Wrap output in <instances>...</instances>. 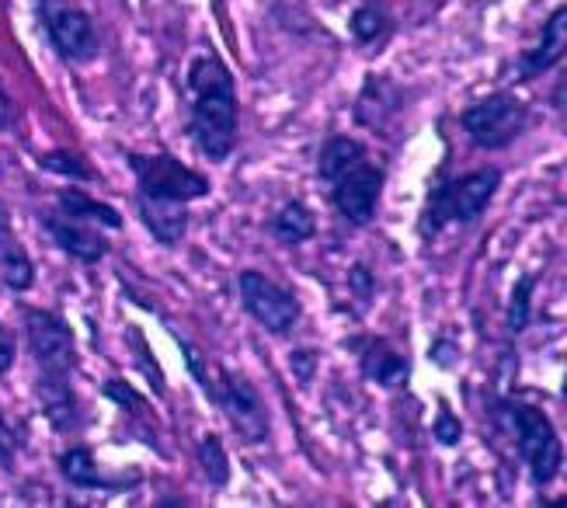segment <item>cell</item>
<instances>
[{"mask_svg": "<svg viewBox=\"0 0 567 508\" xmlns=\"http://www.w3.org/2000/svg\"><path fill=\"white\" fill-rule=\"evenodd\" d=\"M188 136L199 154L224 164L237 143V87L227 63L216 53H199L188 66Z\"/></svg>", "mask_w": 567, "mask_h": 508, "instance_id": "1", "label": "cell"}, {"mask_svg": "<svg viewBox=\"0 0 567 508\" xmlns=\"http://www.w3.org/2000/svg\"><path fill=\"white\" fill-rule=\"evenodd\" d=\"M502 185V172L498 167H477V172L463 175L456 182H442L435 185V191L429 196V209H425V234L442 230L446 224H474L477 216L487 209V203L495 199V191Z\"/></svg>", "mask_w": 567, "mask_h": 508, "instance_id": "2", "label": "cell"}, {"mask_svg": "<svg viewBox=\"0 0 567 508\" xmlns=\"http://www.w3.org/2000/svg\"><path fill=\"white\" fill-rule=\"evenodd\" d=\"M133 175H136V196H151V199H167V203H192L203 199L209 191L206 175L192 172L188 164H182L171 154H130L126 157Z\"/></svg>", "mask_w": 567, "mask_h": 508, "instance_id": "3", "label": "cell"}, {"mask_svg": "<svg viewBox=\"0 0 567 508\" xmlns=\"http://www.w3.org/2000/svg\"><path fill=\"white\" fill-rule=\"evenodd\" d=\"M508 425L515 432V443H519V453L526 459L533 480L544 488V484H550L560 474V459H564L554 422L539 407L508 404Z\"/></svg>", "mask_w": 567, "mask_h": 508, "instance_id": "4", "label": "cell"}, {"mask_svg": "<svg viewBox=\"0 0 567 508\" xmlns=\"http://www.w3.org/2000/svg\"><path fill=\"white\" fill-rule=\"evenodd\" d=\"M460 123L481 151H505L526 126V105L515 94H491L466 108Z\"/></svg>", "mask_w": 567, "mask_h": 508, "instance_id": "5", "label": "cell"}, {"mask_svg": "<svg viewBox=\"0 0 567 508\" xmlns=\"http://www.w3.org/2000/svg\"><path fill=\"white\" fill-rule=\"evenodd\" d=\"M237 289H240V303L244 310L251 313V318L272 334H286L296 328V321L303 318V307L296 300L286 286L272 282L261 272H240L237 279Z\"/></svg>", "mask_w": 567, "mask_h": 508, "instance_id": "6", "label": "cell"}, {"mask_svg": "<svg viewBox=\"0 0 567 508\" xmlns=\"http://www.w3.org/2000/svg\"><path fill=\"white\" fill-rule=\"evenodd\" d=\"M42 21H45L49 42H53V50L63 60L87 63V60L97 56L94 25H91V18L81 8L63 4V0H45V4H42Z\"/></svg>", "mask_w": 567, "mask_h": 508, "instance_id": "7", "label": "cell"}, {"mask_svg": "<svg viewBox=\"0 0 567 508\" xmlns=\"http://www.w3.org/2000/svg\"><path fill=\"white\" fill-rule=\"evenodd\" d=\"M383 182H386V172L380 164H355L349 175H341L334 185H331V199L338 206V212L344 216L349 224L355 227H365L373 220L377 212V203L383 196Z\"/></svg>", "mask_w": 567, "mask_h": 508, "instance_id": "8", "label": "cell"}, {"mask_svg": "<svg viewBox=\"0 0 567 508\" xmlns=\"http://www.w3.org/2000/svg\"><path fill=\"white\" fill-rule=\"evenodd\" d=\"M219 407L227 411L230 425L244 435L248 443H261L268 435V411L255 391V383L248 376L240 373H224V380H219V386H213L209 391Z\"/></svg>", "mask_w": 567, "mask_h": 508, "instance_id": "9", "label": "cell"}, {"mask_svg": "<svg viewBox=\"0 0 567 508\" xmlns=\"http://www.w3.org/2000/svg\"><path fill=\"white\" fill-rule=\"evenodd\" d=\"M24 331H29V345L35 352V362L42 366V373H56V376H70L73 362V334L70 328L53 318L45 310H29L24 313Z\"/></svg>", "mask_w": 567, "mask_h": 508, "instance_id": "10", "label": "cell"}, {"mask_svg": "<svg viewBox=\"0 0 567 508\" xmlns=\"http://www.w3.org/2000/svg\"><path fill=\"white\" fill-rule=\"evenodd\" d=\"M42 227L49 230L56 248H63L70 258H78L84 265H94L109 255V240H105L102 227L94 230L84 220H73V216H66V212H45Z\"/></svg>", "mask_w": 567, "mask_h": 508, "instance_id": "11", "label": "cell"}, {"mask_svg": "<svg viewBox=\"0 0 567 508\" xmlns=\"http://www.w3.org/2000/svg\"><path fill=\"white\" fill-rule=\"evenodd\" d=\"M140 206V220L146 224L164 248H175L188 230V209L185 203H167V199H151V196H136Z\"/></svg>", "mask_w": 567, "mask_h": 508, "instance_id": "12", "label": "cell"}, {"mask_svg": "<svg viewBox=\"0 0 567 508\" xmlns=\"http://www.w3.org/2000/svg\"><path fill=\"white\" fill-rule=\"evenodd\" d=\"M564 50H567V11L557 8L544 25L539 45L523 56V77H536V74H544V70L557 66L564 60Z\"/></svg>", "mask_w": 567, "mask_h": 508, "instance_id": "13", "label": "cell"}, {"mask_svg": "<svg viewBox=\"0 0 567 508\" xmlns=\"http://www.w3.org/2000/svg\"><path fill=\"white\" fill-rule=\"evenodd\" d=\"M365 160V147L355 139V136H331L324 147H320V157H317V175L320 182H328V188L341 178L349 175L355 164Z\"/></svg>", "mask_w": 567, "mask_h": 508, "instance_id": "14", "label": "cell"}, {"mask_svg": "<svg viewBox=\"0 0 567 508\" xmlns=\"http://www.w3.org/2000/svg\"><path fill=\"white\" fill-rule=\"evenodd\" d=\"M362 373H365V380H373L380 386H404L411 366H408V359L393 345L373 342L362 352Z\"/></svg>", "mask_w": 567, "mask_h": 508, "instance_id": "15", "label": "cell"}, {"mask_svg": "<svg viewBox=\"0 0 567 508\" xmlns=\"http://www.w3.org/2000/svg\"><path fill=\"white\" fill-rule=\"evenodd\" d=\"M39 401H42V415L53 422L60 432L78 422V404H73V391H70L66 376L42 373V380H39Z\"/></svg>", "mask_w": 567, "mask_h": 508, "instance_id": "16", "label": "cell"}, {"mask_svg": "<svg viewBox=\"0 0 567 508\" xmlns=\"http://www.w3.org/2000/svg\"><path fill=\"white\" fill-rule=\"evenodd\" d=\"M56 203H60V212L73 216V220L97 224V227H109V230H118V227H122V216H118L112 206H105V203H97V199L84 196L81 188H63L60 196H56Z\"/></svg>", "mask_w": 567, "mask_h": 508, "instance_id": "17", "label": "cell"}, {"mask_svg": "<svg viewBox=\"0 0 567 508\" xmlns=\"http://www.w3.org/2000/svg\"><path fill=\"white\" fill-rule=\"evenodd\" d=\"M60 470H63V477L73 484V488H84V491L109 488V491H115L112 484L102 477V470H97V464H94V456H91L87 446H73V449H66V453L60 456Z\"/></svg>", "mask_w": 567, "mask_h": 508, "instance_id": "18", "label": "cell"}, {"mask_svg": "<svg viewBox=\"0 0 567 508\" xmlns=\"http://www.w3.org/2000/svg\"><path fill=\"white\" fill-rule=\"evenodd\" d=\"M0 276H4V282L14 289V293L32 286V261L11 237V230H0Z\"/></svg>", "mask_w": 567, "mask_h": 508, "instance_id": "19", "label": "cell"}, {"mask_svg": "<svg viewBox=\"0 0 567 508\" xmlns=\"http://www.w3.org/2000/svg\"><path fill=\"white\" fill-rule=\"evenodd\" d=\"M317 230L313 224V216L303 203H286L279 212H276V220H272V234L282 240V245H303V240H310Z\"/></svg>", "mask_w": 567, "mask_h": 508, "instance_id": "20", "label": "cell"}, {"mask_svg": "<svg viewBox=\"0 0 567 508\" xmlns=\"http://www.w3.org/2000/svg\"><path fill=\"white\" fill-rule=\"evenodd\" d=\"M199 467L209 477L213 488H224V484L230 480V459H227L224 443H219L216 435H209V439L199 443Z\"/></svg>", "mask_w": 567, "mask_h": 508, "instance_id": "21", "label": "cell"}, {"mask_svg": "<svg viewBox=\"0 0 567 508\" xmlns=\"http://www.w3.org/2000/svg\"><path fill=\"white\" fill-rule=\"evenodd\" d=\"M386 29H390V18H386V8L383 4H362L352 14V35L359 42H377Z\"/></svg>", "mask_w": 567, "mask_h": 508, "instance_id": "22", "label": "cell"}, {"mask_svg": "<svg viewBox=\"0 0 567 508\" xmlns=\"http://www.w3.org/2000/svg\"><path fill=\"white\" fill-rule=\"evenodd\" d=\"M533 276H523L519 286L512 289V303H508V328L523 331L529 324V300H533Z\"/></svg>", "mask_w": 567, "mask_h": 508, "instance_id": "23", "label": "cell"}, {"mask_svg": "<svg viewBox=\"0 0 567 508\" xmlns=\"http://www.w3.org/2000/svg\"><path fill=\"white\" fill-rule=\"evenodd\" d=\"M39 164L45 167V172H60V175H66V178H91L87 164H84L78 154H66V151L45 154V157H39Z\"/></svg>", "mask_w": 567, "mask_h": 508, "instance_id": "24", "label": "cell"}, {"mask_svg": "<svg viewBox=\"0 0 567 508\" xmlns=\"http://www.w3.org/2000/svg\"><path fill=\"white\" fill-rule=\"evenodd\" d=\"M460 435H463V425L450 415V407H442L439 411V425H435V439L442 446H456L460 443Z\"/></svg>", "mask_w": 567, "mask_h": 508, "instance_id": "25", "label": "cell"}, {"mask_svg": "<svg viewBox=\"0 0 567 508\" xmlns=\"http://www.w3.org/2000/svg\"><path fill=\"white\" fill-rule=\"evenodd\" d=\"M289 366H292L296 376H300V383H310V376H313V370H317V352H313V349L292 352V355H289Z\"/></svg>", "mask_w": 567, "mask_h": 508, "instance_id": "26", "label": "cell"}, {"mask_svg": "<svg viewBox=\"0 0 567 508\" xmlns=\"http://www.w3.org/2000/svg\"><path fill=\"white\" fill-rule=\"evenodd\" d=\"M18 118V108L11 102V94L4 91V84H0V129H11Z\"/></svg>", "mask_w": 567, "mask_h": 508, "instance_id": "27", "label": "cell"}, {"mask_svg": "<svg viewBox=\"0 0 567 508\" xmlns=\"http://www.w3.org/2000/svg\"><path fill=\"white\" fill-rule=\"evenodd\" d=\"M11 456H14V435H11L4 415H0V464H11Z\"/></svg>", "mask_w": 567, "mask_h": 508, "instance_id": "28", "label": "cell"}, {"mask_svg": "<svg viewBox=\"0 0 567 508\" xmlns=\"http://www.w3.org/2000/svg\"><path fill=\"white\" fill-rule=\"evenodd\" d=\"M349 279H352V286L359 289V297H362V300H369V297H373V279H369V272L362 269V265H355V269H352V276H349Z\"/></svg>", "mask_w": 567, "mask_h": 508, "instance_id": "29", "label": "cell"}, {"mask_svg": "<svg viewBox=\"0 0 567 508\" xmlns=\"http://www.w3.org/2000/svg\"><path fill=\"white\" fill-rule=\"evenodd\" d=\"M11 362H14V342L8 338V331L0 328V373H8Z\"/></svg>", "mask_w": 567, "mask_h": 508, "instance_id": "30", "label": "cell"}, {"mask_svg": "<svg viewBox=\"0 0 567 508\" xmlns=\"http://www.w3.org/2000/svg\"><path fill=\"white\" fill-rule=\"evenodd\" d=\"M105 394L118 397L122 404H126V401H136V397H133V391H130V386H122V383H109V386H105Z\"/></svg>", "mask_w": 567, "mask_h": 508, "instance_id": "31", "label": "cell"}, {"mask_svg": "<svg viewBox=\"0 0 567 508\" xmlns=\"http://www.w3.org/2000/svg\"><path fill=\"white\" fill-rule=\"evenodd\" d=\"M0 230H8V212L0 209Z\"/></svg>", "mask_w": 567, "mask_h": 508, "instance_id": "32", "label": "cell"}]
</instances>
